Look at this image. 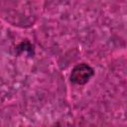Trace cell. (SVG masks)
I'll return each instance as SVG.
<instances>
[{
	"label": "cell",
	"mask_w": 127,
	"mask_h": 127,
	"mask_svg": "<svg viewBox=\"0 0 127 127\" xmlns=\"http://www.w3.org/2000/svg\"><path fill=\"white\" fill-rule=\"evenodd\" d=\"M93 74H94L93 68L89 64L85 63H81L76 64L72 68L69 78L71 82L81 85V84H85Z\"/></svg>",
	"instance_id": "1"
}]
</instances>
